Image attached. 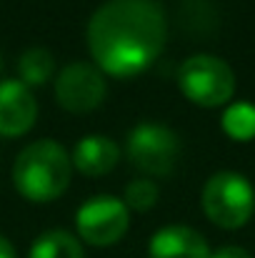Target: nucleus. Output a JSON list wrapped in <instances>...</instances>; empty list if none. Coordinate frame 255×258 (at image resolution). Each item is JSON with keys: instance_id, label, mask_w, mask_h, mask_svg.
<instances>
[{"instance_id": "14", "label": "nucleus", "mask_w": 255, "mask_h": 258, "mask_svg": "<svg viewBox=\"0 0 255 258\" xmlns=\"http://www.w3.org/2000/svg\"><path fill=\"white\" fill-rule=\"evenodd\" d=\"M158 196H160L158 185H155L153 180L140 178V180H133V183L125 188V201H123V203H125L128 208H133V211H150V208L155 206Z\"/></svg>"}, {"instance_id": "3", "label": "nucleus", "mask_w": 255, "mask_h": 258, "mask_svg": "<svg viewBox=\"0 0 255 258\" xmlns=\"http://www.w3.org/2000/svg\"><path fill=\"white\" fill-rule=\"evenodd\" d=\"M203 211L220 228H240L255 211V190L240 173H215L203 188Z\"/></svg>"}, {"instance_id": "8", "label": "nucleus", "mask_w": 255, "mask_h": 258, "mask_svg": "<svg viewBox=\"0 0 255 258\" xmlns=\"http://www.w3.org/2000/svg\"><path fill=\"white\" fill-rule=\"evenodd\" d=\"M38 118V103L28 86L20 81L0 83V136L15 138L33 128Z\"/></svg>"}, {"instance_id": "5", "label": "nucleus", "mask_w": 255, "mask_h": 258, "mask_svg": "<svg viewBox=\"0 0 255 258\" xmlns=\"http://www.w3.org/2000/svg\"><path fill=\"white\" fill-rule=\"evenodd\" d=\"M178 136L163 123H140L128 136V158L150 175H165L178 161Z\"/></svg>"}, {"instance_id": "10", "label": "nucleus", "mask_w": 255, "mask_h": 258, "mask_svg": "<svg viewBox=\"0 0 255 258\" xmlns=\"http://www.w3.org/2000/svg\"><path fill=\"white\" fill-rule=\"evenodd\" d=\"M118 158H120V148L115 141L105 136H85L75 143L70 161L85 175H105L115 168Z\"/></svg>"}, {"instance_id": "1", "label": "nucleus", "mask_w": 255, "mask_h": 258, "mask_svg": "<svg viewBox=\"0 0 255 258\" xmlns=\"http://www.w3.org/2000/svg\"><path fill=\"white\" fill-rule=\"evenodd\" d=\"M165 35V10L158 0H108L88 23L95 63L118 78L148 71L160 55Z\"/></svg>"}, {"instance_id": "13", "label": "nucleus", "mask_w": 255, "mask_h": 258, "mask_svg": "<svg viewBox=\"0 0 255 258\" xmlns=\"http://www.w3.org/2000/svg\"><path fill=\"white\" fill-rule=\"evenodd\" d=\"M223 125L225 133L238 138V141H248L255 136V105L250 103H235L225 110L223 115Z\"/></svg>"}, {"instance_id": "15", "label": "nucleus", "mask_w": 255, "mask_h": 258, "mask_svg": "<svg viewBox=\"0 0 255 258\" xmlns=\"http://www.w3.org/2000/svg\"><path fill=\"white\" fill-rule=\"evenodd\" d=\"M210 258H253V256L245 248H240V246H223L215 253H210Z\"/></svg>"}, {"instance_id": "11", "label": "nucleus", "mask_w": 255, "mask_h": 258, "mask_svg": "<svg viewBox=\"0 0 255 258\" xmlns=\"http://www.w3.org/2000/svg\"><path fill=\"white\" fill-rule=\"evenodd\" d=\"M28 258H83V248L68 231H48L35 238Z\"/></svg>"}, {"instance_id": "2", "label": "nucleus", "mask_w": 255, "mask_h": 258, "mask_svg": "<svg viewBox=\"0 0 255 258\" xmlns=\"http://www.w3.org/2000/svg\"><path fill=\"white\" fill-rule=\"evenodd\" d=\"M73 175V161L65 148L50 138L25 146L13 166L15 188L35 203L55 201L65 193Z\"/></svg>"}, {"instance_id": "4", "label": "nucleus", "mask_w": 255, "mask_h": 258, "mask_svg": "<svg viewBox=\"0 0 255 258\" xmlns=\"http://www.w3.org/2000/svg\"><path fill=\"white\" fill-rule=\"evenodd\" d=\"M178 86L188 100L203 108L225 105L235 93V76L230 66L215 55H193L180 66Z\"/></svg>"}, {"instance_id": "16", "label": "nucleus", "mask_w": 255, "mask_h": 258, "mask_svg": "<svg viewBox=\"0 0 255 258\" xmlns=\"http://www.w3.org/2000/svg\"><path fill=\"white\" fill-rule=\"evenodd\" d=\"M0 258H18V256H15L13 243H10L5 236H0Z\"/></svg>"}, {"instance_id": "9", "label": "nucleus", "mask_w": 255, "mask_h": 258, "mask_svg": "<svg viewBox=\"0 0 255 258\" xmlns=\"http://www.w3.org/2000/svg\"><path fill=\"white\" fill-rule=\"evenodd\" d=\"M150 258H210V248L198 231L173 223L153 233Z\"/></svg>"}, {"instance_id": "12", "label": "nucleus", "mask_w": 255, "mask_h": 258, "mask_svg": "<svg viewBox=\"0 0 255 258\" xmlns=\"http://www.w3.org/2000/svg\"><path fill=\"white\" fill-rule=\"evenodd\" d=\"M53 68H55L53 55H50L45 48H40V45L28 48V50L20 55V60H18L20 83H23V86H28V88L48 83V81H50V76H53Z\"/></svg>"}, {"instance_id": "6", "label": "nucleus", "mask_w": 255, "mask_h": 258, "mask_svg": "<svg viewBox=\"0 0 255 258\" xmlns=\"http://www.w3.org/2000/svg\"><path fill=\"white\" fill-rule=\"evenodd\" d=\"M130 216L128 206L113 196H95L85 201L75 213V226L85 243L90 246H113L128 231Z\"/></svg>"}, {"instance_id": "7", "label": "nucleus", "mask_w": 255, "mask_h": 258, "mask_svg": "<svg viewBox=\"0 0 255 258\" xmlns=\"http://www.w3.org/2000/svg\"><path fill=\"white\" fill-rule=\"evenodd\" d=\"M55 98L70 113H90L105 98V78L90 63H70L55 81Z\"/></svg>"}]
</instances>
